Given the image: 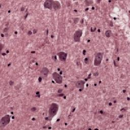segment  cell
Segmentation results:
<instances>
[{"instance_id":"obj_1","label":"cell","mask_w":130,"mask_h":130,"mask_svg":"<svg viewBox=\"0 0 130 130\" xmlns=\"http://www.w3.org/2000/svg\"><path fill=\"white\" fill-rule=\"evenodd\" d=\"M59 105L56 103H52L50 105L48 110V116L50 119H52L59 110Z\"/></svg>"},{"instance_id":"obj_2","label":"cell","mask_w":130,"mask_h":130,"mask_svg":"<svg viewBox=\"0 0 130 130\" xmlns=\"http://www.w3.org/2000/svg\"><path fill=\"white\" fill-rule=\"evenodd\" d=\"M104 53L103 52H98L96 53L95 56L94 60V65L95 66H98L101 64V62L102 61L103 58Z\"/></svg>"},{"instance_id":"obj_3","label":"cell","mask_w":130,"mask_h":130,"mask_svg":"<svg viewBox=\"0 0 130 130\" xmlns=\"http://www.w3.org/2000/svg\"><path fill=\"white\" fill-rule=\"evenodd\" d=\"M10 121V117L9 115H6L0 120V126L1 127H5L9 124Z\"/></svg>"},{"instance_id":"obj_4","label":"cell","mask_w":130,"mask_h":130,"mask_svg":"<svg viewBox=\"0 0 130 130\" xmlns=\"http://www.w3.org/2000/svg\"><path fill=\"white\" fill-rule=\"evenodd\" d=\"M52 78L54 79L55 82L58 84H61L63 82V77L57 73V72H53L52 75Z\"/></svg>"},{"instance_id":"obj_5","label":"cell","mask_w":130,"mask_h":130,"mask_svg":"<svg viewBox=\"0 0 130 130\" xmlns=\"http://www.w3.org/2000/svg\"><path fill=\"white\" fill-rule=\"evenodd\" d=\"M82 35V31L80 30H77L74 35V40L75 42H79L80 41V38Z\"/></svg>"},{"instance_id":"obj_6","label":"cell","mask_w":130,"mask_h":130,"mask_svg":"<svg viewBox=\"0 0 130 130\" xmlns=\"http://www.w3.org/2000/svg\"><path fill=\"white\" fill-rule=\"evenodd\" d=\"M49 73V70L46 67H43L40 72V75L42 78H46Z\"/></svg>"},{"instance_id":"obj_7","label":"cell","mask_w":130,"mask_h":130,"mask_svg":"<svg viewBox=\"0 0 130 130\" xmlns=\"http://www.w3.org/2000/svg\"><path fill=\"white\" fill-rule=\"evenodd\" d=\"M57 55H58L59 60L61 61L64 62V61H66L67 57V53L65 52H58V53H57Z\"/></svg>"},{"instance_id":"obj_8","label":"cell","mask_w":130,"mask_h":130,"mask_svg":"<svg viewBox=\"0 0 130 130\" xmlns=\"http://www.w3.org/2000/svg\"><path fill=\"white\" fill-rule=\"evenodd\" d=\"M84 84H85V81L83 80H80L77 81L76 83V87L77 88L80 89L81 90H83L84 88Z\"/></svg>"},{"instance_id":"obj_9","label":"cell","mask_w":130,"mask_h":130,"mask_svg":"<svg viewBox=\"0 0 130 130\" xmlns=\"http://www.w3.org/2000/svg\"><path fill=\"white\" fill-rule=\"evenodd\" d=\"M52 1H45L44 4V8L46 9H49L50 10H52Z\"/></svg>"},{"instance_id":"obj_10","label":"cell","mask_w":130,"mask_h":130,"mask_svg":"<svg viewBox=\"0 0 130 130\" xmlns=\"http://www.w3.org/2000/svg\"><path fill=\"white\" fill-rule=\"evenodd\" d=\"M52 8L54 10H59L61 8V4L59 1H52Z\"/></svg>"},{"instance_id":"obj_11","label":"cell","mask_w":130,"mask_h":130,"mask_svg":"<svg viewBox=\"0 0 130 130\" xmlns=\"http://www.w3.org/2000/svg\"><path fill=\"white\" fill-rule=\"evenodd\" d=\"M111 31L110 30H108L105 32V35L107 38H109L111 35Z\"/></svg>"}]
</instances>
